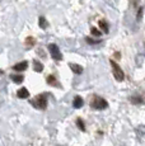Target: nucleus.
<instances>
[{
    "mask_svg": "<svg viewBox=\"0 0 145 146\" xmlns=\"http://www.w3.org/2000/svg\"><path fill=\"white\" fill-rule=\"evenodd\" d=\"M29 102H31V104L35 107V108L43 111V109H46V107H47V94L46 93L38 94V95H36L35 97V99L29 100Z\"/></svg>",
    "mask_w": 145,
    "mask_h": 146,
    "instance_id": "1",
    "label": "nucleus"
},
{
    "mask_svg": "<svg viewBox=\"0 0 145 146\" xmlns=\"http://www.w3.org/2000/svg\"><path fill=\"white\" fill-rule=\"evenodd\" d=\"M10 78H12V80L14 81L15 84H22L24 81V76L23 75H18V74H13L10 75Z\"/></svg>",
    "mask_w": 145,
    "mask_h": 146,
    "instance_id": "8",
    "label": "nucleus"
},
{
    "mask_svg": "<svg viewBox=\"0 0 145 146\" xmlns=\"http://www.w3.org/2000/svg\"><path fill=\"white\" fill-rule=\"evenodd\" d=\"M143 14H144V7H140L138 10V14H136V19H138L139 22L143 19Z\"/></svg>",
    "mask_w": 145,
    "mask_h": 146,
    "instance_id": "16",
    "label": "nucleus"
},
{
    "mask_svg": "<svg viewBox=\"0 0 145 146\" xmlns=\"http://www.w3.org/2000/svg\"><path fill=\"white\" fill-rule=\"evenodd\" d=\"M110 64H111V66H112V72H113L115 79L118 81H122L125 79V72L122 71V69L118 66V64H116L113 60H110Z\"/></svg>",
    "mask_w": 145,
    "mask_h": 146,
    "instance_id": "3",
    "label": "nucleus"
},
{
    "mask_svg": "<svg viewBox=\"0 0 145 146\" xmlns=\"http://www.w3.org/2000/svg\"><path fill=\"white\" fill-rule=\"evenodd\" d=\"M70 69L72 72H75V74H82L83 72V67L80 65H78V64H70Z\"/></svg>",
    "mask_w": 145,
    "mask_h": 146,
    "instance_id": "10",
    "label": "nucleus"
},
{
    "mask_svg": "<svg viewBox=\"0 0 145 146\" xmlns=\"http://www.w3.org/2000/svg\"><path fill=\"white\" fill-rule=\"evenodd\" d=\"M3 74H4V71H3V70L0 69V75H3Z\"/></svg>",
    "mask_w": 145,
    "mask_h": 146,
    "instance_id": "21",
    "label": "nucleus"
},
{
    "mask_svg": "<svg viewBox=\"0 0 145 146\" xmlns=\"http://www.w3.org/2000/svg\"><path fill=\"white\" fill-rule=\"evenodd\" d=\"M33 70H35L36 72H42L43 71V65L40 62V61L35 60L33 61Z\"/></svg>",
    "mask_w": 145,
    "mask_h": 146,
    "instance_id": "9",
    "label": "nucleus"
},
{
    "mask_svg": "<svg viewBox=\"0 0 145 146\" xmlns=\"http://www.w3.org/2000/svg\"><path fill=\"white\" fill-rule=\"evenodd\" d=\"M90 106L93 109H99V111H103L108 107V103L106 99H103L102 97H98V95H94L93 99L90 102Z\"/></svg>",
    "mask_w": 145,
    "mask_h": 146,
    "instance_id": "2",
    "label": "nucleus"
},
{
    "mask_svg": "<svg viewBox=\"0 0 145 146\" xmlns=\"http://www.w3.org/2000/svg\"><path fill=\"white\" fill-rule=\"evenodd\" d=\"M98 24H99V27L102 28V31L104 33H108V31H110V27H108V23L104 21V19H101V21L98 22Z\"/></svg>",
    "mask_w": 145,
    "mask_h": 146,
    "instance_id": "12",
    "label": "nucleus"
},
{
    "mask_svg": "<svg viewBox=\"0 0 145 146\" xmlns=\"http://www.w3.org/2000/svg\"><path fill=\"white\" fill-rule=\"evenodd\" d=\"M47 84H50V85H55V86H60V84L56 81V78L54 76V75H50V76H47Z\"/></svg>",
    "mask_w": 145,
    "mask_h": 146,
    "instance_id": "13",
    "label": "nucleus"
},
{
    "mask_svg": "<svg viewBox=\"0 0 145 146\" xmlns=\"http://www.w3.org/2000/svg\"><path fill=\"white\" fill-rule=\"evenodd\" d=\"M83 106H84L83 98L79 97V95H76V97L74 98V100H72V107H74V108H82Z\"/></svg>",
    "mask_w": 145,
    "mask_h": 146,
    "instance_id": "7",
    "label": "nucleus"
},
{
    "mask_svg": "<svg viewBox=\"0 0 145 146\" xmlns=\"http://www.w3.org/2000/svg\"><path fill=\"white\" fill-rule=\"evenodd\" d=\"M17 97L21 99H27V98H29V92L27 90V88H21L17 92Z\"/></svg>",
    "mask_w": 145,
    "mask_h": 146,
    "instance_id": "6",
    "label": "nucleus"
},
{
    "mask_svg": "<svg viewBox=\"0 0 145 146\" xmlns=\"http://www.w3.org/2000/svg\"><path fill=\"white\" fill-rule=\"evenodd\" d=\"M130 1H131V5H132V7H138L139 0H130Z\"/></svg>",
    "mask_w": 145,
    "mask_h": 146,
    "instance_id": "20",
    "label": "nucleus"
},
{
    "mask_svg": "<svg viewBox=\"0 0 145 146\" xmlns=\"http://www.w3.org/2000/svg\"><path fill=\"white\" fill-rule=\"evenodd\" d=\"M26 44H27V46H28V48H29V47H32L33 44H35V38L28 37V38H27V40H26Z\"/></svg>",
    "mask_w": 145,
    "mask_h": 146,
    "instance_id": "18",
    "label": "nucleus"
},
{
    "mask_svg": "<svg viewBox=\"0 0 145 146\" xmlns=\"http://www.w3.org/2000/svg\"><path fill=\"white\" fill-rule=\"evenodd\" d=\"M131 103L132 104H143L144 103V99L143 97H140V95H134V97H131Z\"/></svg>",
    "mask_w": 145,
    "mask_h": 146,
    "instance_id": "11",
    "label": "nucleus"
},
{
    "mask_svg": "<svg viewBox=\"0 0 145 146\" xmlns=\"http://www.w3.org/2000/svg\"><path fill=\"white\" fill-rule=\"evenodd\" d=\"M90 33L94 36V37H101V35H102L101 31L97 29L96 27H92V28H90Z\"/></svg>",
    "mask_w": 145,
    "mask_h": 146,
    "instance_id": "15",
    "label": "nucleus"
},
{
    "mask_svg": "<svg viewBox=\"0 0 145 146\" xmlns=\"http://www.w3.org/2000/svg\"><path fill=\"white\" fill-rule=\"evenodd\" d=\"M76 125L79 126V128H80L82 131H85V126H84V122H83L82 118H78V119H76Z\"/></svg>",
    "mask_w": 145,
    "mask_h": 146,
    "instance_id": "17",
    "label": "nucleus"
},
{
    "mask_svg": "<svg viewBox=\"0 0 145 146\" xmlns=\"http://www.w3.org/2000/svg\"><path fill=\"white\" fill-rule=\"evenodd\" d=\"M27 67H28V62H27V61H22V62L15 64V65L13 66V70H15V71H24Z\"/></svg>",
    "mask_w": 145,
    "mask_h": 146,
    "instance_id": "5",
    "label": "nucleus"
},
{
    "mask_svg": "<svg viewBox=\"0 0 145 146\" xmlns=\"http://www.w3.org/2000/svg\"><path fill=\"white\" fill-rule=\"evenodd\" d=\"M38 26L42 28V29H46L47 28V22H46V19H45V17L41 15L40 18H38Z\"/></svg>",
    "mask_w": 145,
    "mask_h": 146,
    "instance_id": "14",
    "label": "nucleus"
},
{
    "mask_svg": "<svg viewBox=\"0 0 145 146\" xmlns=\"http://www.w3.org/2000/svg\"><path fill=\"white\" fill-rule=\"evenodd\" d=\"M47 48H49V51H50V53H51V56H52L54 60H57V61L63 60V53L60 52V48H59L55 43H50L49 46H47Z\"/></svg>",
    "mask_w": 145,
    "mask_h": 146,
    "instance_id": "4",
    "label": "nucleus"
},
{
    "mask_svg": "<svg viewBox=\"0 0 145 146\" xmlns=\"http://www.w3.org/2000/svg\"><path fill=\"white\" fill-rule=\"evenodd\" d=\"M85 41H87L88 43H90V44H97V43L101 42V40H92V38H89V37L85 38Z\"/></svg>",
    "mask_w": 145,
    "mask_h": 146,
    "instance_id": "19",
    "label": "nucleus"
}]
</instances>
